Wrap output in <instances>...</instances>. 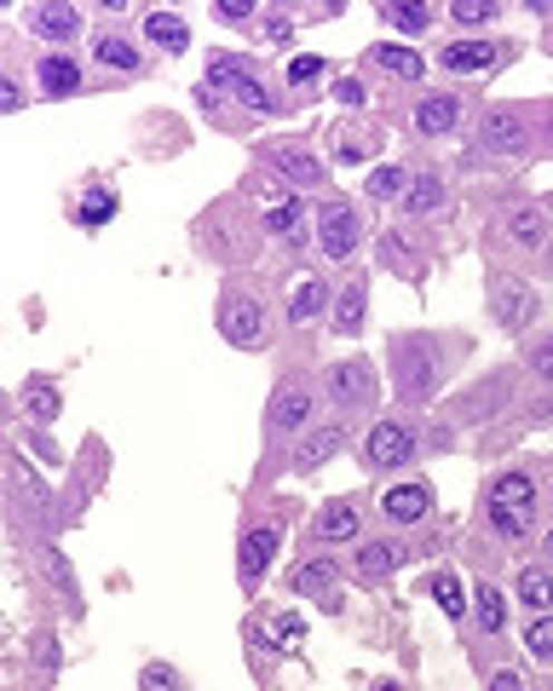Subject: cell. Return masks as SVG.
<instances>
[{"instance_id":"6da1fadb","label":"cell","mask_w":553,"mask_h":691,"mask_svg":"<svg viewBox=\"0 0 553 691\" xmlns=\"http://www.w3.org/2000/svg\"><path fill=\"white\" fill-rule=\"evenodd\" d=\"M536 518V484L525 473H502L491 484V525L496 536H525Z\"/></svg>"},{"instance_id":"7a4b0ae2","label":"cell","mask_w":553,"mask_h":691,"mask_svg":"<svg viewBox=\"0 0 553 691\" xmlns=\"http://www.w3.org/2000/svg\"><path fill=\"white\" fill-rule=\"evenodd\" d=\"M392 363H398V392L409 398V403H427L433 398V387H438V352L427 340H392Z\"/></svg>"},{"instance_id":"3957f363","label":"cell","mask_w":553,"mask_h":691,"mask_svg":"<svg viewBox=\"0 0 553 691\" xmlns=\"http://www.w3.org/2000/svg\"><path fill=\"white\" fill-rule=\"evenodd\" d=\"M358 236H363V225L352 214V202H323L318 207V249L329 260H346V254L358 249Z\"/></svg>"},{"instance_id":"277c9868","label":"cell","mask_w":553,"mask_h":691,"mask_svg":"<svg viewBox=\"0 0 553 691\" xmlns=\"http://www.w3.org/2000/svg\"><path fill=\"white\" fill-rule=\"evenodd\" d=\"M220 334L231 346H260L265 340V311L254 294H225L220 300Z\"/></svg>"},{"instance_id":"5b68a950","label":"cell","mask_w":553,"mask_h":691,"mask_svg":"<svg viewBox=\"0 0 553 691\" xmlns=\"http://www.w3.org/2000/svg\"><path fill=\"white\" fill-rule=\"evenodd\" d=\"M207 87H225V93H236V98L249 104L254 116H271V110H276V98H271V93H265V87H260V81L249 76V69L236 64V58H214V64H207Z\"/></svg>"},{"instance_id":"8992f818","label":"cell","mask_w":553,"mask_h":691,"mask_svg":"<svg viewBox=\"0 0 553 691\" xmlns=\"http://www.w3.org/2000/svg\"><path fill=\"white\" fill-rule=\"evenodd\" d=\"M415 444H421V438H415V427H404V421H380V427L369 432V444H363V461L380 467V473H387V467H404V461L415 456Z\"/></svg>"},{"instance_id":"52a82bcc","label":"cell","mask_w":553,"mask_h":691,"mask_svg":"<svg viewBox=\"0 0 553 691\" xmlns=\"http://www.w3.org/2000/svg\"><path fill=\"white\" fill-rule=\"evenodd\" d=\"M513 398V380L507 374H491V380H478L473 392L456 398V421H491V415H502V403Z\"/></svg>"},{"instance_id":"ba28073f","label":"cell","mask_w":553,"mask_h":691,"mask_svg":"<svg viewBox=\"0 0 553 691\" xmlns=\"http://www.w3.org/2000/svg\"><path fill=\"white\" fill-rule=\"evenodd\" d=\"M276 547H283V536H276V525H260V531H249L242 536V553H236V571H242V582H260L265 571H271V559H276Z\"/></svg>"},{"instance_id":"9c48e42d","label":"cell","mask_w":553,"mask_h":691,"mask_svg":"<svg viewBox=\"0 0 553 691\" xmlns=\"http://www.w3.org/2000/svg\"><path fill=\"white\" fill-rule=\"evenodd\" d=\"M329 392H334L340 403H375V369H369L363 358L334 363V369H329Z\"/></svg>"},{"instance_id":"30bf717a","label":"cell","mask_w":553,"mask_h":691,"mask_svg":"<svg viewBox=\"0 0 553 691\" xmlns=\"http://www.w3.org/2000/svg\"><path fill=\"white\" fill-rule=\"evenodd\" d=\"M456 121H462V98L456 93H427L421 104H415V133H427V138L456 133Z\"/></svg>"},{"instance_id":"8fae6325","label":"cell","mask_w":553,"mask_h":691,"mask_svg":"<svg viewBox=\"0 0 553 691\" xmlns=\"http://www.w3.org/2000/svg\"><path fill=\"white\" fill-rule=\"evenodd\" d=\"M525 121H518L513 110H491V116H484V127H478V145L484 150H496V156H518V150H525Z\"/></svg>"},{"instance_id":"7c38bea8","label":"cell","mask_w":553,"mask_h":691,"mask_svg":"<svg viewBox=\"0 0 553 691\" xmlns=\"http://www.w3.org/2000/svg\"><path fill=\"white\" fill-rule=\"evenodd\" d=\"M271 167L283 173L289 185H300V191L323 185V162L311 156V150H300V145H276V150H271Z\"/></svg>"},{"instance_id":"4fadbf2b","label":"cell","mask_w":553,"mask_h":691,"mask_svg":"<svg viewBox=\"0 0 553 691\" xmlns=\"http://www.w3.org/2000/svg\"><path fill=\"white\" fill-rule=\"evenodd\" d=\"M305 421H311V392L300 380H289V387L271 398V432H300Z\"/></svg>"},{"instance_id":"5bb4252c","label":"cell","mask_w":553,"mask_h":691,"mask_svg":"<svg viewBox=\"0 0 553 691\" xmlns=\"http://www.w3.org/2000/svg\"><path fill=\"white\" fill-rule=\"evenodd\" d=\"M427 507H433L427 484H398V490H387V502H380V513H387L392 525H421Z\"/></svg>"},{"instance_id":"9a60e30c","label":"cell","mask_w":553,"mask_h":691,"mask_svg":"<svg viewBox=\"0 0 553 691\" xmlns=\"http://www.w3.org/2000/svg\"><path fill=\"white\" fill-rule=\"evenodd\" d=\"M502 231L518 242V249H542V242H547V214H542V207H531V202H518V207H507V214H502Z\"/></svg>"},{"instance_id":"2e32d148","label":"cell","mask_w":553,"mask_h":691,"mask_svg":"<svg viewBox=\"0 0 553 691\" xmlns=\"http://www.w3.org/2000/svg\"><path fill=\"white\" fill-rule=\"evenodd\" d=\"M29 29L47 35V41H76V35H81V12H76V7H58V0H47V7L29 12Z\"/></svg>"},{"instance_id":"e0dca14e","label":"cell","mask_w":553,"mask_h":691,"mask_svg":"<svg viewBox=\"0 0 553 691\" xmlns=\"http://www.w3.org/2000/svg\"><path fill=\"white\" fill-rule=\"evenodd\" d=\"M404 559H409V553H404L398 542H363L358 559H352V571H358L363 582H380V576H392Z\"/></svg>"},{"instance_id":"ac0fdd59","label":"cell","mask_w":553,"mask_h":691,"mask_svg":"<svg viewBox=\"0 0 553 691\" xmlns=\"http://www.w3.org/2000/svg\"><path fill=\"white\" fill-rule=\"evenodd\" d=\"M502 58V47L496 41H456V47H444V69H456V76H467V69H491Z\"/></svg>"},{"instance_id":"d6986e66","label":"cell","mask_w":553,"mask_h":691,"mask_svg":"<svg viewBox=\"0 0 553 691\" xmlns=\"http://www.w3.org/2000/svg\"><path fill=\"white\" fill-rule=\"evenodd\" d=\"M346 444V432L340 427H318V432H305V444L294 449V473H311V467H323L334 449Z\"/></svg>"},{"instance_id":"ffe728a7","label":"cell","mask_w":553,"mask_h":691,"mask_svg":"<svg viewBox=\"0 0 553 691\" xmlns=\"http://www.w3.org/2000/svg\"><path fill=\"white\" fill-rule=\"evenodd\" d=\"M496 318H502L507 329H525V323L536 318V294H525L518 283H507V276H502V289H496Z\"/></svg>"},{"instance_id":"44dd1931","label":"cell","mask_w":553,"mask_h":691,"mask_svg":"<svg viewBox=\"0 0 553 691\" xmlns=\"http://www.w3.org/2000/svg\"><path fill=\"white\" fill-rule=\"evenodd\" d=\"M363 311H369V289H363V276H358V283H346L340 300H334V329L340 334H358L363 329Z\"/></svg>"},{"instance_id":"7402d4cb","label":"cell","mask_w":553,"mask_h":691,"mask_svg":"<svg viewBox=\"0 0 553 691\" xmlns=\"http://www.w3.org/2000/svg\"><path fill=\"white\" fill-rule=\"evenodd\" d=\"M323 305H329V283H323V276H305V283L294 289V300H289V318L294 323H318Z\"/></svg>"},{"instance_id":"603a6c76","label":"cell","mask_w":553,"mask_h":691,"mask_svg":"<svg viewBox=\"0 0 553 691\" xmlns=\"http://www.w3.org/2000/svg\"><path fill=\"white\" fill-rule=\"evenodd\" d=\"M35 565H41V571H47V582L58 587V594H64L69 605H81V587H76V571H69V559H64V553H58L52 542H47L41 553H35Z\"/></svg>"},{"instance_id":"cb8c5ba5","label":"cell","mask_w":553,"mask_h":691,"mask_svg":"<svg viewBox=\"0 0 553 691\" xmlns=\"http://www.w3.org/2000/svg\"><path fill=\"white\" fill-rule=\"evenodd\" d=\"M41 93H52V98H69V93H81V69L69 64L64 52L41 58Z\"/></svg>"},{"instance_id":"d4e9b609","label":"cell","mask_w":553,"mask_h":691,"mask_svg":"<svg viewBox=\"0 0 553 691\" xmlns=\"http://www.w3.org/2000/svg\"><path fill=\"white\" fill-rule=\"evenodd\" d=\"M346 536H358V507L352 502H329L318 513V542H346Z\"/></svg>"},{"instance_id":"484cf974","label":"cell","mask_w":553,"mask_h":691,"mask_svg":"<svg viewBox=\"0 0 553 691\" xmlns=\"http://www.w3.org/2000/svg\"><path fill=\"white\" fill-rule=\"evenodd\" d=\"M294 594H305V600H334V565H329V559L300 565V571H294Z\"/></svg>"},{"instance_id":"4316f807","label":"cell","mask_w":553,"mask_h":691,"mask_svg":"<svg viewBox=\"0 0 553 691\" xmlns=\"http://www.w3.org/2000/svg\"><path fill=\"white\" fill-rule=\"evenodd\" d=\"M145 35H151L156 47H167V52H185V47H191L185 18H173V12H151V18H145Z\"/></svg>"},{"instance_id":"83f0119b","label":"cell","mask_w":553,"mask_h":691,"mask_svg":"<svg viewBox=\"0 0 553 691\" xmlns=\"http://www.w3.org/2000/svg\"><path fill=\"white\" fill-rule=\"evenodd\" d=\"M265 225H271L276 236H283V242H305V207H300L294 196H283V202H271Z\"/></svg>"},{"instance_id":"f1b7e54d","label":"cell","mask_w":553,"mask_h":691,"mask_svg":"<svg viewBox=\"0 0 553 691\" xmlns=\"http://www.w3.org/2000/svg\"><path fill=\"white\" fill-rule=\"evenodd\" d=\"M433 207H444V179L438 173H421V179L404 191V214H433Z\"/></svg>"},{"instance_id":"f546056e","label":"cell","mask_w":553,"mask_h":691,"mask_svg":"<svg viewBox=\"0 0 553 691\" xmlns=\"http://www.w3.org/2000/svg\"><path fill=\"white\" fill-rule=\"evenodd\" d=\"M473 611H478V629H484V634H502V629H507L502 587H478V594H473Z\"/></svg>"},{"instance_id":"4dcf8cb0","label":"cell","mask_w":553,"mask_h":691,"mask_svg":"<svg viewBox=\"0 0 553 691\" xmlns=\"http://www.w3.org/2000/svg\"><path fill=\"white\" fill-rule=\"evenodd\" d=\"M433 600L444 605V616H467V587H462L456 571H438L433 576Z\"/></svg>"},{"instance_id":"1f68e13d","label":"cell","mask_w":553,"mask_h":691,"mask_svg":"<svg viewBox=\"0 0 553 691\" xmlns=\"http://www.w3.org/2000/svg\"><path fill=\"white\" fill-rule=\"evenodd\" d=\"M375 64L392 69V76H404V81L421 76V52H415V47H375Z\"/></svg>"},{"instance_id":"d6a6232c","label":"cell","mask_w":553,"mask_h":691,"mask_svg":"<svg viewBox=\"0 0 553 691\" xmlns=\"http://www.w3.org/2000/svg\"><path fill=\"white\" fill-rule=\"evenodd\" d=\"M7 473H12V490H18V496H29V507H35V513H47V507H52L47 484H35V473L23 467V456H12V467H7Z\"/></svg>"},{"instance_id":"836d02e7","label":"cell","mask_w":553,"mask_h":691,"mask_svg":"<svg viewBox=\"0 0 553 691\" xmlns=\"http://www.w3.org/2000/svg\"><path fill=\"white\" fill-rule=\"evenodd\" d=\"M518 600H525L531 611H553V576L547 571H525V576H518Z\"/></svg>"},{"instance_id":"e575fe53","label":"cell","mask_w":553,"mask_h":691,"mask_svg":"<svg viewBox=\"0 0 553 691\" xmlns=\"http://www.w3.org/2000/svg\"><path fill=\"white\" fill-rule=\"evenodd\" d=\"M23 403H29V421H35V427L58 421V392H52V387H41V380H35V387L23 392Z\"/></svg>"},{"instance_id":"d590c367","label":"cell","mask_w":553,"mask_h":691,"mask_svg":"<svg viewBox=\"0 0 553 691\" xmlns=\"http://www.w3.org/2000/svg\"><path fill=\"white\" fill-rule=\"evenodd\" d=\"M98 64H110V69H138V47L122 41V35H104V41H98Z\"/></svg>"},{"instance_id":"8d00e7d4","label":"cell","mask_w":553,"mask_h":691,"mask_svg":"<svg viewBox=\"0 0 553 691\" xmlns=\"http://www.w3.org/2000/svg\"><path fill=\"white\" fill-rule=\"evenodd\" d=\"M525 651L536 656V663H553V611L531 622V634H525Z\"/></svg>"},{"instance_id":"74e56055","label":"cell","mask_w":553,"mask_h":691,"mask_svg":"<svg viewBox=\"0 0 553 691\" xmlns=\"http://www.w3.org/2000/svg\"><path fill=\"white\" fill-rule=\"evenodd\" d=\"M110 214H116V196L110 191H93L81 202V225H110Z\"/></svg>"},{"instance_id":"f35d334b","label":"cell","mask_w":553,"mask_h":691,"mask_svg":"<svg viewBox=\"0 0 553 691\" xmlns=\"http://www.w3.org/2000/svg\"><path fill=\"white\" fill-rule=\"evenodd\" d=\"M449 18H456V23H491L496 18V0H456Z\"/></svg>"},{"instance_id":"ab89813d","label":"cell","mask_w":553,"mask_h":691,"mask_svg":"<svg viewBox=\"0 0 553 691\" xmlns=\"http://www.w3.org/2000/svg\"><path fill=\"white\" fill-rule=\"evenodd\" d=\"M387 18H392L398 29H409V35H421V29L433 23V12H427V7H398V0L387 7Z\"/></svg>"},{"instance_id":"60d3db41","label":"cell","mask_w":553,"mask_h":691,"mask_svg":"<svg viewBox=\"0 0 553 691\" xmlns=\"http://www.w3.org/2000/svg\"><path fill=\"white\" fill-rule=\"evenodd\" d=\"M138 685H145V691H180V674H173L167 663H151L145 674H138Z\"/></svg>"},{"instance_id":"b9f144b4","label":"cell","mask_w":553,"mask_h":691,"mask_svg":"<svg viewBox=\"0 0 553 691\" xmlns=\"http://www.w3.org/2000/svg\"><path fill=\"white\" fill-rule=\"evenodd\" d=\"M334 156H340V162H363V156H375V138H369V133H363V138H358V133H346Z\"/></svg>"},{"instance_id":"7bdbcfd3","label":"cell","mask_w":553,"mask_h":691,"mask_svg":"<svg viewBox=\"0 0 553 691\" xmlns=\"http://www.w3.org/2000/svg\"><path fill=\"white\" fill-rule=\"evenodd\" d=\"M369 196H404V173L398 167H380L369 179Z\"/></svg>"},{"instance_id":"ee69618b","label":"cell","mask_w":553,"mask_h":691,"mask_svg":"<svg viewBox=\"0 0 553 691\" xmlns=\"http://www.w3.org/2000/svg\"><path fill=\"white\" fill-rule=\"evenodd\" d=\"M318 76H323V58H311V52H300L289 64V81H318Z\"/></svg>"},{"instance_id":"f6af8a7d","label":"cell","mask_w":553,"mask_h":691,"mask_svg":"<svg viewBox=\"0 0 553 691\" xmlns=\"http://www.w3.org/2000/svg\"><path fill=\"white\" fill-rule=\"evenodd\" d=\"M531 369H536L542 380H553V334H547L542 346H531Z\"/></svg>"},{"instance_id":"bcb514c9","label":"cell","mask_w":553,"mask_h":691,"mask_svg":"<svg viewBox=\"0 0 553 691\" xmlns=\"http://www.w3.org/2000/svg\"><path fill=\"white\" fill-rule=\"evenodd\" d=\"M380 254H387V265H398V271H415V254H404V242H398V236L380 242Z\"/></svg>"},{"instance_id":"7dc6e473","label":"cell","mask_w":553,"mask_h":691,"mask_svg":"<svg viewBox=\"0 0 553 691\" xmlns=\"http://www.w3.org/2000/svg\"><path fill=\"white\" fill-rule=\"evenodd\" d=\"M249 12H254V7H242V0H220V7H214V18H220V23H242Z\"/></svg>"},{"instance_id":"c3c4849f","label":"cell","mask_w":553,"mask_h":691,"mask_svg":"<svg viewBox=\"0 0 553 691\" xmlns=\"http://www.w3.org/2000/svg\"><path fill=\"white\" fill-rule=\"evenodd\" d=\"M265 41L271 47H289V18H265Z\"/></svg>"},{"instance_id":"681fc988","label":"cell","mask_w":553,"mask_h":691,"mask_svg":"<svg viewBox=\"0 0 553 691\" xmlns=\"http://www.w3.org/2000/svg\"><path fill=\"white\" fill-rule=\"evenodd\" d=\"M491 691H525V674H518V669H502V674L491 680Z\"/></svg>"},{"instance_id":"f907efd6","label":"cell","mask_w":553,"mask_h":691,"mask_svg":"<svg viewBox=\"0 0 553 691\" xmlns=\"http://www.w3.org/2000/svg\"><path fill=\"white\" fill-rule=\"evenodd\" d=\"M334 98H340V104H363V81H340Z\"/></svg>"},{"instance_id":"816d5d0a","label":"cell","mask_w":553,"mask_h":691,"mask_svg":"<svg viewBox=\"0 0 553 691\" xmlns=\"http://www.w3.org/2000/svg\"><path fill=\"white\" fill-rule=\"evenodd\" d=\"M276 640H300V616H276Z\"/></svg>"},{"instance_id":"f5cc1de1","label":"cell","mask_w":553,"mask_h":691,"mask_svg":"<svg viewBox=\"0 0 553 691\" xmlns=\"http://www.w3.org/2000/svg\"><path fill=\"white\" fill-rule=\"evenodd\" d=\"M0 93H7V98H0V104H7V110H23V93H18V81H7Z\"/></svg>"},{"instance_id":"db71d44e","label":"cell","mask_w":553,"mask_h":691,"mask_svg":"<svg viewBox=\"0 0 553 691\" xmlns=\"http://www.w3.org/2000/svg\"><path fill=\"white\" fill-rule=\"evenodd\" d=\"M375 691H398V685H375Z\"/></svg>"},{"instance_id":"11a10c76","label":"cell","mask_w":553,"mask_h":691,"mask_svg":"<svg viewBox=\"0 0 553 691\" xmlns=\"http://www.w3.org/2000/svg\"><path fill=\"white\" fill-rule=\"evenodd\" d=\"M547 553H553V531H547Z\"/></svg>"}]
</instances>
